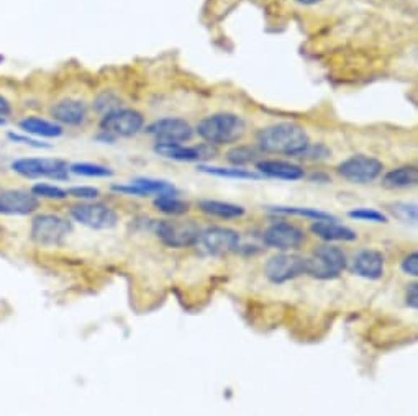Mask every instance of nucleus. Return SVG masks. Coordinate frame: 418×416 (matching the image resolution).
Wrapping results in <instances>:
<instances>
[{"label":"nucleus","instance_id":"nucleus-28","mask_svg":"<svg viewBox=\"0 0 418 416\" xmlns=\"http://www.w3.org/2000/svg\"><path fill=\"white\" fill-rule=\"evenodd\" d=\"M69 172L74 176L91 177V179H107L113 176L110 167L102 164H93V162H76L69 166Z\"/></svg>","mask_w":418,"mask_h":416},{"label":"nucleus","instance_id":"nucleus-38","mask_svg":"<svg viewBox=\"0 0 418 416\" xmlns=\"http://www.w3.org/2000/svg\"><path fill=\"white\" fill-rule=\"evenodd\" d=\"M13 113V105L10 103V100L5 96L0 93V117L8 118Z\"/></svg>","mask_w":418,"mask_h":416},{"label":"nucleus","instance_id":"nucleus-35","mask_svg":"<svg viewBox=\"0 0 418 416\" xmlns=\"http://www.w3.org/2000/svg\"><path fill=\"white\" fill-rule=\"evenodd\" d=\"M7 138L12 143H15V145H25V146H30V148H37V150H49V148H51V145L39 141V140H37V138H32V136H27V135H20V133H13V131H8Z\"/></svg>","mask_w":418,"mask_h":416},{"label":"nucleus","instance_id":"nucleus-21","mask_svg":"<svg viewBox=\"0 0 418 416\" xmlns=\"http://www.w3.org/2000/svg\"><path fill=\"white\" fill-rule=\"evenodd\" d=\"M418 184V169L417 166H400L388 171L382 177V186L386 189L398 190L408 189Z\"/></svg>","mask_w":418,"mask_h":416},{"label":"nucleus","instance_id":"nucleus-9","mask_svg":"<svg viewBox=\"0 0 418 416\" xmlns=\"http://www.w3.org/2000/svg\"><path fill=\"white\" fill-rule=\"evenodd\" d=\"M69 216L91 230H113L118 225L117 212L98 202H81L69 208Z\"/></svg>","mask_w":418,"mask_h":416},{"label":"nucleus","instance_id":"nucleus-41","mask_svg":"<svg viewBox=\"0 0 418 416\" xmlns=\"http://www.w3.org/2000/svg\"><path fill=\"white\" fill-rule=\"evenodd\" d=\"M5 125H7V118L0 117V126H5Z\"/></svg>","mask_w":418,"mask_h":416},{"label":"nucleus","instance_id":"nucleus-26","mask_svg":"<svg viewBox=\"0 0 418 416\" xmlns=\"http://www.w3.org/2000/svg\"><path fill=\"white\" fill-rule=\"evenodd\" d=\"M152 207H155L157 212L164 213V215H169V216H182L189 212V204L184 200H181L177 195L155 197Z\"/></svg>","mask_w":418,"mask_h":416},{"label":"nucleus","instance_id":"nucleus-15","mask_svg":"<svg viewBox=\"0 0 418 416\" xmlns=\"http://www.w3.org/2000/svg\"><path fill=\"white\" fill-rule=\"evenodd\" d=\"M39 208V199L30 190L0 189V215L28 216Z\"/></svg>","mask_w":418,"mask_h":416},{"label":"nucleus","instance_id":"nucleus-23","mask_svg":"<svg viewBox=\"0 0 418 416\" xmlns=\"http://www.w3.org/2000/svg\"><path fill=\"white\" fill-rule=\"evenodd\" d=\"M197 171L202 174H209L214 177H223V179H236V181H258L261 176L256 171H248L243 167H220V166H207L199 164Z\"/></svg>","mask_w":418,"mask_h":416},{"label":"nucleus","instance_id":"nucleus-25","mask_svg":"<svg viewBox=\"0 0 418 416\" xmlns=\"http://www.w3.org/2000/svg\"><path fill=\"white\" fill-rule=\"evenodd\" d=\"M225 156H226V161H228L233 167H244L249 164H256V162L261 161L263 152H261L256 146L240 145L228 150V152H226Z\"/></svg>","mask_w":418,"mask_h":416},{"label":"nucleus","instance_id":"nucleus-10","mask_svg":"<svg viewBox=\"0 0 418 416\" xmlns=\"http://www.w3.org/2000/svg\"><path fill=\"white\" fill-rule=\"evenodd\" d=\"M195 246L210 256L230 254L240 247V233L225 226H209L200 230Z\"/></svg>","mask_w":418,"mask_h":416},{"label":"nucleus","instance_id":"nucleus-8","mask_svg":"<svg viewBox=\"0 0 418 416\" xmlns=\"http://www.w3.org/2000/svg\"><path fill=\"white\" fill-rule=\"evenodd\" d=\"M337 172L341 179L351 184H371L384 172L382 161L366 155H354L337 166Z\"/></svg>","mask_w":418,"mask_h":416},{"label":"nucleus","instance_id":"nucleus-39","mask_svg":"<svg viewBox=\"0 0 418 416\" xmlns=\"http://www.w3.org/2000/svg\"><path fill=\"white\" fill-rule=\"evenodd\" d=\"M310 181L312 182H323V184H327V182H332V177H328L327 174H312L310 176Z\"/></svg>","mask_w":418,"mask_h":416},{"label":"nucleus","instance_id":"nucleus-37","mask_svg":"<svg viewBox=\"0 0 418 416\" xmlns=\"http://www.w3.org/2000/svg\"><path fill=\"white\" fill-rule=\"evenodd\" d=\"M405 304H407V306H410V308H413V310L418 308V285L417 284L408 285V289L405 292Z\"/></svg>","mask_w":418,"mask_h":416},{"label":"nucleus","instance_id":"nucleus-20","mask_svg":"<svg viewBox=\"0 0 418 416\" xmlns=\"http://www.w3.org/2000/svg\"><path fill=\"white\" fill-rule=\"evenodd\" d=\"M17 125L23 133L38 138H59L64 133V128L53 120H44V118L33 115L18 120Z\"/></svg>","mask_w":418,"mask_h":416},{"label":"nucleus","instance_id":"nucleus-24","mask_svg":"<svg viewBox=\"0 0 418 416\" xmlns=\"http://www.w3.org/2000/svg\"><path fill=\"white\" fill-rule=\"evenodd\" d=\"M133 186H136L138 189L143 192L145 197H161V195H177V189L171 182L151 179V177H138V179L131 181Z\"/></svg>","mask_w":418,"mask_h":416},{"label":"nucleus","instance_id":"nucleus-6","mask_svg":"<svg viewBox=\"0 0 418 416\" xmlns=\"http://www.w3.org/2000/svg\"><path fill=\"white\" fill-rule=\"evenodd\" d=\"M151 230L159 238L162 245L174 249L195 246L200 228L194 221H176V220H156L151 223Z\"/></svg>","mask_w":418,"mask_h":416},{"label":"nucleus","instance_id":"nucleus-27","mask_svg":"<svg viewBox=\"0 0 418 416\" xmlns=\"http://www.w3.org/2000/svg\"><path fill=\"white\" fill-rule=\"evenodd\" d=\"M270 212L277 213V215L285 216H300L308 218L312 221H322V220H337L333 215H329L327 212L317 210V208H302V207H273Z\"/></svg>","mask_w":418,"mask_h":416},{"label":"nucleus","instance_id":"nucleus-4","mask_svg":"<svg viewBox=\"0 0 418 416\" xmlns=\"http://www.w3.org/2000/svg\"><path fill=\"white\" fill-rule=\"evenodd\" d=\"M10 169L25 179L67 181L71 176L67 162L58 157H20L10 162Z\"/></svg>","mask_w":418,"mask_h":416},{"label":"nucleus","instance_id":"nucleus-19","mask_svg":"<svg viewBox=\"0 0 418 416\" xmlns=\"http://www.w3.org/2000/svg\"><path fill=\"white\" fill-rule=\"evenodd\" d=\"M310 231H312V235L327 242H351L358 240L356 231L338 223V220L313 221L310 225Z\"/></svg>","mask_w":418,"mask_h":416},{"label":"nucleus","instance_id":"nucleus-33","mask_svg":"<svg viewBox=\"0 0 418 416\" xmlns=\"http://www.w3.org/2000/svg\"><path fill=\"white\" fill-rule=\"evenodd\" d=\"M66 192L67 197H72V199H77L81 202H93L100 197V190L91 186H74L69 187Z\"/></svg>","mask_w":418,"mask_h":416},{"label":"nucleus","instance_id":"nucleus-30","mask_svg":"<svg viewBox=\"0 0 418 416\" xmlns=\"http://www.w3.org/2000/svg\"><path fill=\"white\" fill-rule=\"evenodd\" d=\"M118 108H122V98L112 91L100 92L92 102V110L100 117L115 112Z\"/></svg>","mask_w":418,"mask_h":416},{"label":"nucleus","instance_id":"nucleus-16","mask_svg":"<svg viewBox=\"0 0 418 416\" xmlns=\"http://www.w3.org/2000/svg\"><path fill=\"white\" fill-rule=\"evenodd\" d=\"M89 105L81 98H63L49 108V117L54 123L64 126H82L89 118Z\"/></svg>","mask_w":418,"mask_h":416},{"label":"nucleus","instance_id":"nucleus-29","mask_svg":"<svg viewBox=\"0 0 418 416\" xmlns=\"http://www.w3.org/2000/svg\"><path fill=\"white\" fill-rule=\"evenodd\" d=\"M332 157V150L323 143H308L307 146L302 148L294 160L303 161V162H323Z\"/></svg>","mask_w":418,"mask_h":416},{"label":"nucleus","instance_id":"nucleus-7","mask_svg":"<svg viewBox=\"0 0 418 416\" xmlns=\"http://www.w3.org/2000/svg\"><path fill=\"white\" fill-rule=\"evenodd\" d=\"M145 117L135 108H118V110L100 117L98 130L112 138H131L143 131Z\"/></svg>","mask_w":418,"mask_h":416},{"label":"nucleus","instance_id":"nucleus-5","mask_svg":"<svg viewBox=\"0 0 418 416\" xmlns=\"http://www.w3.org/2000/svg\"><path fill=\"white\" fill-rule=\"evenodd\" d=\"M346 266V254L343 249L332 245L317 247L312 256L307 257V274L318 280L337 279L343 274Z\"/></svg>","mask_w":418,"mask_h":416},{"label":"nucleus","instance_id":"nucleus-3","mask_svg":"<svg viewBox=\"0 0 418 416\" xmlns=\"http://www.w3.org/2000/svg\"><path fill=\"white\" fill-rule=\"evenodd\" d=\"M72 233V221L54 213H39L30 225V238L34 245L43 247H58L64 245Z\"/></svg>","mask_w":418,"mask_h":416},{"label":"nucleus","instance_id":"nucleus-13","mask_svg":"<svg viewBox=\"0 0 418 416\" xmlns=\"http://www.w3.org/2000/svg\"><path fill=\"white\" fill-rule=\"evenodd\" d=\"M263 241L266 246L277 251H295L302 247L305 242V235L297 225L287 221H275L266 228Z\"/></svg>","mask_w":418,"mask_h":416},{"label":"nucleus","instance_id":"nucleus-12","mask_svg":"<svg viewBox=\"0 0 418 416\" xmlns=\"http://www.w3.org/2000/svg\"><path fill=\"white\" fill-rule=\"evenodd\" d=\"M303 274H307V259L289 252L273 256L264 266L266 279L273 284H285Z\"/></svg>","mask_w":418,"mask_h":416},{"label":"nucleus","instance_id":"nucleus-18","mask_svg":"<svg viewBox=\"0 0 418 416\" xmlns=\"http://www.w3.org/2000/svg\"><path fill=\"white\" fill-rule=\"evenodd\" d=\"M254 167L261 177H269V179L300 181L305 177V171L302 169V166L290 161L261 160L256 162Z\"/></svg>","mask_w":418,"mask_h":416},{"label":"nucleus","instance_id":"nucleus-32","mask_svg":"<svg viewBox=\"0 0 418 416\" xmlns=\"http://www.w3.org/2000/svg\"><path fill=\"white\" fill-rule=\"evenodd\" d=\"M348 216L359 221L371 223H387V216L382 212L374 210V208H356V210L348 212Z\"/></svg>","mask_w":418,"mask_h":416},{"label":"nucleus","instance_id":"nucleus-1","mask_svg":"<svg viewBox=\"0 0 418 416\" xmlns=\"http://www.w3.org/2000/svg\"><path fill=\"white\" fill-rule=\"evenodd\" d=\"M310 143L308 133L297 123H275L256 133V148L263 155L294 157Z\"/></svg>","mask_w":418,"mask_h":416},{"label":"nucleus","instance_id":"nucleus-11","mask_svg":"<svg viewBox=\"0 0 418 416\" xmlns=\"http://www.w3.org/2000/svg\"><path fill=\"white\" fill-rule=\"evenodd\" d=\"M152 151L157 156L179 162H205L218 155V148L209 143H200L197 146H185L184 143H155Z\"/></svg>","mask_w":418,"mask_h":416},{"label":"nucleus","instance_id":"nucleus-2","mask_svg":"<svg viewBox=\"0 0 418 416\" xmlns=\"http://www.w3.org/2000/svg\"><path fill=\"white\" fill-rule=\"evenodd\" d=\"M248 131L244 118L236 113L221 112L209 115L197 123L194 133L211 146H228L241 141Z\"/></svg>","mask_w":418,"mask_h":416},{"label":"nucleus","instance_id":"nucleus-40","mask_svg":"<svg viewBox=\"0 0 418 416\" xmlns=\"http://www.w3.org/2000/svg\"><path fill=\"white\" fill-rule=\"evenodd\" d=\"M294 2H297L300 5H317L322 2V0H294Z\"/></svg>","mask_w":418,"mask_h":416},{"label":"nucleus","instance_id":"nucleus-31","mask_svg":"<svg viewBox=\"0 0 418 416\" xmlns=\"http://www.w3.org/2000/svg\"><path fill=\"white\" fill-rule=\"evenodd\" d=\"M30 192H32L37 199H41V200H66L67 199L66 190L58 186L46 184V182H38V184L32 186Z\"/></svg>","mask_w":418,"mask_h":416},{"label":"nucleus","instance_id":"nucleus-34","mask_svg":"<svg viewBox=\"0 0 418 416\" xmlns=\"http://www.w3.org/2000/svg\"><path fill=\"white\" fill-rule=\"evenodd\" d=\"M391 212L403 223H417L418 220L417 205L413 204H393L391 205Z\"/></svg>","mask_w":418,"mask_h":416},{"label":"nucleus","instance_id":"nucleus-17","mask_svg":"<svg viewBox=\"0 0 418 416\" xmlns=\"http://www.w3.org/2000/svg\"><path fill=\"white\" fill-rule=\"evenodd\" d=\"M386 269V259L382 252L376 249H363L354 256L351 272L354 275L363 277L367 280H379L384 275Z\"/></svg>","mask_w":418,"mask_h":416},{"label":"nucleus","instance_id":"nucleus-36","mask_svg":"<svg viewBox=\"0 0 418 416\" xmlns=\"http://www.w3.org/2000/svg\"><path fill=\"white\" fill-rule=\"evenodd\" d=\"M400 269L403 271V274L410 275V277H417L418 275V254L417 252H412L403 257Z\"/></svg>","mask_w":418,"mask_h":416},{"label":"nucleus","instance_id":"nucleus-14","mask_svg":"<svg viewBox=\"0 0 418 416\" xmlns=\"http://www.w3.org/2000/svg\"><path fill=\"white\" fill-rule=\"evenodd\" d=\"M145 131L156 143H185L194 136V128L184 118L167 117L152 122L145 128Z\"/></svg>","mask_w":418,"mask_h":416},{"label":"nucleus","instance_id":"nucleus-22","mask_svg":"<svg viewBox=\"0 0 418 416\" xmlns=\"http://www.w3.org/2000/svg\"><path fill=\"white\" fill-rule=\"evenodd\" d=\"M199 210L209 216L220 218V220H236V218L244 216L246 213L244 207L221 200H200Z\"/></svg>","mask_w":418,"mask_h":416}]
</instances>
